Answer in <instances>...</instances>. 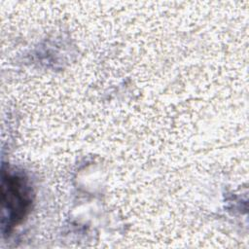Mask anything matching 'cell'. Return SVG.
Returning a JSON list of instances; mask_svg holds the SVG:
<instances>
[{
	"label": "cell",
	"instance_id": "cell-1",
	"mask_svg": "<svg viewBox=\"0 0 249 249\" xmlns=\"http://www.w3.org/2000/svg\"><path fill=\"white\" fill-rule=\"evenodd\" d=\"M29 203V190L22 178L9 174L3 176L2 210L4 227L15 226L24 216Z\"/></svg>",
	"mask_w": 249,
	"mask_h": 249
}]
</instances>
